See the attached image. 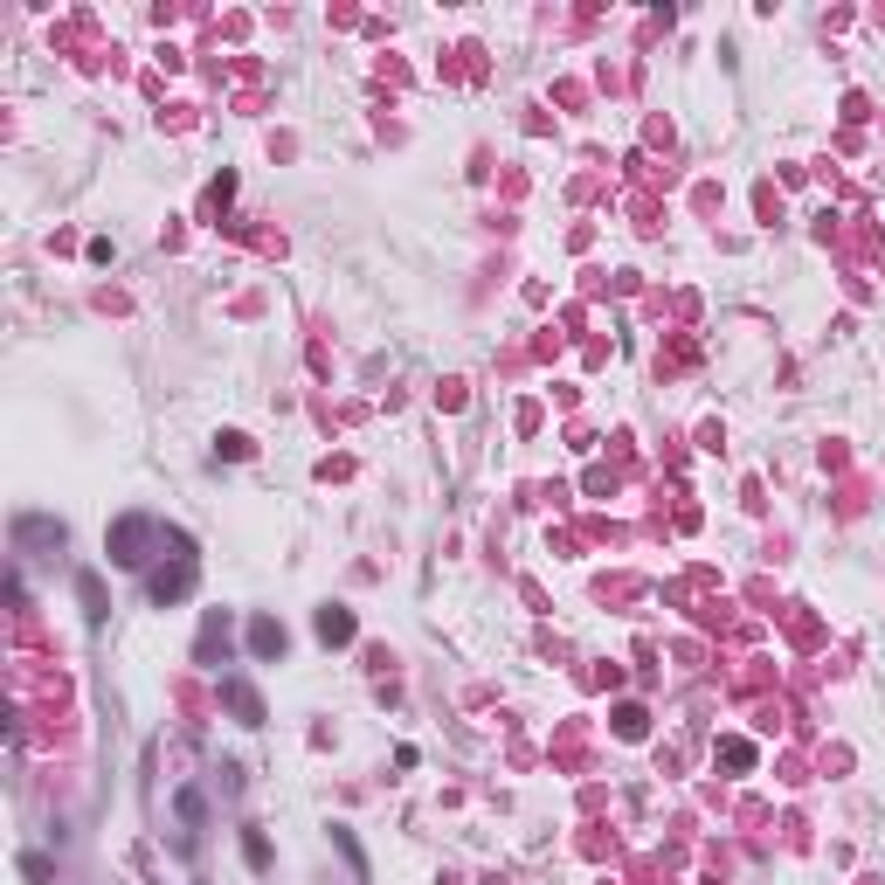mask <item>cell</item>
<instances>
[{"label": "cell", "mask_w": 885, "mask_h": 885, "mask_svg": "<svg viewBox=\"0 0 885 885\" xmlns=\"http://www.w3.org/2000/svg\"><path fill=\"white\" fill-rule=\"evenodd\" d=\"M319 630H326L332 643H346V637H353V616H332V609H326V616H319Z\"/></svg>", "instance_id": "1"}]
</instances>
